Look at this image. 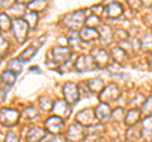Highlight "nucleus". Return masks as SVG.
<instances>
[{"instance_id":"f257e3e1","label":"nucleus","mask_w":152,"mask_h":142,"mask_svg":"<svg viewBox=\"0 0 152 142\" xmlns=\"http://www.w3.org/2000/svg\"><path fill=\"white\" fill-rule=\"evenodd\" d=\"M76 121L81 126H88L91 127L98 124V118L95 116V113H93V109H84L76 116Z\"/></svg>"},{"instance_id":"f03ea898","label":"nucleus","mask_w":152,"mask_h":142,"mask_svg":"<svg viewBox=\"0 0 152 142\" xmlns=\"http://www.w3.org/2000/svg\"><path fill=\"white\" fill-rule=\"evenodd\" d=\"M19 119V113L10 108H4L0 109V122L4 126H13L17 124V122Z\"/></svg>"},{"instance_id":"7ed1b4c3","label":"nucleus","mask_w":152,"mask_h":142,"mask_svg":"<svg viewBox=\"0 0 152 142\" xmlns=\"http://www.w3.org/2000/svg\"><path fill=\"white\" fill-rule=\"evenodd\" d=\"M64 94H65V100L69 104H74L80 98L79 86H76L74 83H66V85L64 86Z\"/></svg>"},{"instance_id":"20e7f679","label":"nucleus","mask_w":152,"mask_h":142,"mask_svg":"<svg viewBox=\"0 0 152 142\" xmlns=\"http://www.w3.org/2000/svg\"><path fill=\"white\" fill-rule=\"evenodd\" d=\"M52 56H53V61L56 65H62L65 64L66 61H69L70 56H71V52L69 48L66 47H55L52 50Z\"/></svg>"},{"instance_id":"39448f33","label":"nucleus","mask_w":152,"mask_h":142,"mask_svg":"<svg viewBox=\"0 0 152 142\" xmlns=\"http://www.w3.org/2000/svg\"><path fill=\"white\" fill-rule=\"evenodd\" d=\"M13 31H14V36L18 40V42H23V40L27 37V31H28V24L26 20L22 19H17L13 23Z\"/></svg>"},{"instance_id":"423d86ee","label":"nucleus","mask_w":152,"mask_h":142,"mask_svg":"<svg viewBox=\"0 0 152 142\" xmlns=\"http://www.w3.org/2000/svg\"><path fill=\"white\" fill-rule=\"evenodd\" d=\"M52 109L56 113V117H62V118H67L71 112L69 103L66 100H61V99H57L53 103V108Z\"/></svg>"},{"instance_id":"0eeeda50","label":"nucleus","mask_w":152,"mask_h":142,"mask_svg":"<svg viewBox=\"0 0 152 142\" xmlns=\"http://www.w3.org/2000/svg\"><path fill=\"white\" fill-rule=\"evenodd\" d=\"M118 97H119V89H118L117 85L110 84L109 86L104 89L103 93L100 94V100L107 104L108 102L114 100V99H117Z\"/></svg>"},{"instance_id":"6e6552de","label":"nucleus","mask_w":152,"mask_h":142,"mask_svg":"<svg viewBox=\"0 0 152 142\" xmlns=\"http://www.w3.org/2000/svg\"><path fill=\"white\" fill-rule=\"evenodd\" d=\"M95 67V62L91 56H80L77 59L75 64V69L80 71V72H83V71H86V70H91Z\"/></svg>"},{"instance_id":"1a4fd4ad","label":"nucleus","mask_w":152,"mask_h":142,"mask_svg":"<svg viewBox=\"0 0 152 142\" xmlns=\"http://www.w3.org/2000/svg\"><path fill=\"white\" fill-rule=\"evenodd\" d=\"M46 128L48 130L52 135H57L64 130V121L60 117H51L46 122Z\"/></svg>"},{"instance_id":"9d476101","label":"nucleus","mask_w":152,"mask_h":142,"mask_svg":"<svg viewBox=\"0 0 152 142\" xmlns=\"http://www.w3.org/2000/svg\"><path fill=\"white\" fill-rule=\"evenodd\" d=\"M93 60L95 62V66H98V67H104V66L108 65V61H109V56L108 53L104 50H94L93 51Z\"/></svg>"},{"instance_id":"9b49d317","label":"nucleus","mask_w":152,"mask_h":142,"mask_svg":"<svg viewBox=\"0 0 152 142\" xmlns=\"http://www.w3.org/2000/svg\"><path fill=\"white\" fill-rule=\"evenodd\" d=\"M66 24L71 28H79L84 23V13L83 12H75L72 14H69L66 17Z\"/></svg>"},{"instance_id":"f8f14e48","label":"nucleus","mask_w":152,"mask_h":142,"mask_svg":"<svg viewBox=\"0 0 152 142\" xmlns=\"http://www.w3.org/2000/svg\"><path fill=\"white\" fill-rule=\"evenodd\" d=\"M84 131H83V127L81 124H79V123H74L72 126L69 128L67 133H66V136H67V138L71 140V141H79L81 140L84 137Z\"/></svg>"},{"instance_id":"ddd939ff","label":"nucleus","mask_w":152,"mask_h":142,"mask_svg":"<svg viewBox=\"0 0 152 142\" xmlns=\"http://www.w3.org/2000/svg\"><path fill=\"white\" fill-rule=\"evenodd\" d=\"M100 37V34H99V32L95 29V28H90V27H86L84 28V29L80 32V38H81L83 41H93V40H96Z\"/></svg>"},{"instance_id":"4468645a","label":"nucleus","mask_w":152,"mask_h":142,"mask_svg":"<svg viewBox=\"0 0 152 142\" xmlns=\"http://www.w3.org/2000/svg\"><path fill=\"white\" fill-rule=\"evenodd\" d=\"M95 116H96V118H99V119H108L109 117H110V109H109V105L105 103H100L96 108V111H95Z\"/></svg>"},{"instance_id":"2eb2a0df","label":"nucleus","mask_w":152,"mask_h":142,"mask_svg":"<svg viewBox=\"0 0 152 142\" xmlns=\"http://www.w3.org/2000/svg\"><path fill=\"white\" fill-rule=\"evenodd\" d=\"M123 12L122 5L118 3H110L109 5L105 8V14L108 17H119Z\"/></svg>"},{"instance_id":"dca6fc26","label":"nucleus","mask_w":152,"mask_h":142,"mask_svg":"<svg viewBox=\"0 0 152 142\" xmlns=\"http://www.w3.org/2000/svg\"><path fill=\"white\" fill-rule=\"evenodd\" d=\"M140 116H141V113L138 109H132L127 113V116H126V123L128 126H133V124H136L137 122H138L140 119Z\"/></svg>"},{"instance_id":"f3484780","label":"nucleus","mask_w":152,"mask_h":142,"mask_svg":"<svg viewBox=\"0 0 152 142\" xmlns=\"http://www.w3.org/2000/svg\"><path fill=\"white\" fill-rule=\"evenodd\" d=\"M43 136H45V131L36 127V128H32L29 131V133H28V140H29V142H36V141H39Z\"/></svg>"},{"instance_id":"a211bd4d","label":"nucleus","mask_w":152,"mask_h":142,"mask_svg":"<svg viewBox=\"0 0 152 142\" xmlns=\"http://www.w3.org/2000/svg\"><path fill=\"white\" fill-rule=\"evenodd\" d=\"M15 80H17V75L12 72V71H4L3 75H1V81L4 84H7L8 86H12V85L15 83Z\"/></svg>"},{"instance_id":"6ab92c4d","label":"nucleus","mask_w":152,"mask_h":142,"mask_svg":"<svg viewBox=\"0 0 152 142\" xmlns=\"http://www.w3.org/2000/svg\"><path fill=\"white\" fill-rule=\"evenodd\" d=\"M36 52H37V47H34V45H31L28 48L23 52L22 53V56H20V59L22 60H26V61H28V60H31L33 56L36 55Z\"/></svg>"},{"instance_id":"aec40b11","label":"nucleus","mask_w":152,"mask_h":142,"mask_svg":"<svg viewBox=\"0 0 152 142\" xmlns=\"http://www.w3.org/2000/svg\"><path fill=\"white\" fill-rule=\"evenodd\" d=\"M8 70L14 74H19L22 71V64L19 62V60H12L8 64Z\"/></svg>"},{"instance_id":"412c9836","label":"nucleus","mask_w":152,"mask_h":142,"mask_svg":"<svg viewBox=\"0 0 152 142\" xmlns=\"http://www.w3.org/2000/svg\"><path fill=\"white\" fill-rule=\"evenodd\" d=\"M24 20H26L27 24H29L31 27H34L37 24V14H36V12L27 13L24 15Z\"/></svg>"},{"instance_id":"4be33fe9","label":"nucleus","mask_w":152,"mask_h":142,"mask_svg":"<svg viewBox=\"0 0 152 142\" xmlns=\"http://www.w3.org/2000/svg\"><path fill=\"white\" fill-rule=\"evenodd\" d=\"M0 28L3 31H8L10 28V20H9V17L7 14H0Z\"/></svg>"},{"instance_id":"5701e85b","label":"nucleus","mask_w":152,"mask_h":142,"mask_svg":"<svg viewBox=\"0 0 152 142\" xmlns=\"http://www.w3.org/2000/svg\"><path fill=\"white\" fill-rule=\"evenodd\" d=\"M8 50H9V43H8V41L0 36V57L5 56V55L8 53Z\"/></svg>"},{"instance_id":"b1692460","label":"nucleus","mask_w":152,"mask_h":142,"mask_svg":"<svg viewBox=\"0 0 152 142\" xmlns=\"http://www.w3.org/2000/svg\"><path fill=\"white\" fill-rule=\"evenodd\" d=\"M143 135L147 136V133H152V117L146 118L145 122H143Z\"/></svg>"},{"instance_id":"393cba45","label":"nucleus","mask_w":152,"mask_h":142,"mask_svg":"<svg viewBox=\"0 0 152 142\" xmlns=\"http://www.w3.org/2000/svg\"><path fill=\"white\" fill-rule=\"evenodd\" d=\"M143 112L146 114H152V97L143 103Z\"/></svg>"},{"instance_id":"a878e982","label":"nucleus","mask_w":152,"mask_h":142,"mask_svg":"<svg viewBox=\"0 0 152 142\" xmlns=\"http://www.w3.org/2000/svg\"><path fill=\"white\" fill-rule=\"evenodd\" d=\"M118 52H119V53H114V59H115V61H118V62H122L123 60H124L126 57H127V55H126V52L123 51V50H119L118 48Z\"/></svg>"},{"instance_id":"bb28decb","label":"nucleus","mask_w":152,"mask_h":142,"mask_svg":"<svg viewBox=\"0 0 152 142\" xmlns=\"http://www.w3.org/2000/svg\"><path fill=\"white\" fill-rule=\"evenodd\" d=\"M5 142H19V140H18V137L15 136V133H13V132H8L7 137H5Z\"/></svg>"},{"instance_id":"cd10ccee","label":"nucleus","mask_w":152,"mask_h":142,"mask_svg":"<svg viewBox=\"0 0 152 142\" xmlns=\"http://www.w3.org/2000/svg\"><path fill=\"white\" fill-rule=\"evenodd\" d=\"M7 98V91H4L3 89H0V104H1Z\"/></svg>"}]
</instances>
